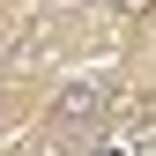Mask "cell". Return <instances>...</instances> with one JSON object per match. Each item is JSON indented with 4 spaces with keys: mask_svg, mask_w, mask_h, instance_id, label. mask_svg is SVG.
Wrapping results in <instances>:
<instances>
[{
    "mask_svg": "<svg viewBox=\"0 0 156 156\" xmlns=\"http://www.w3.org/2000/svg\"><path fill=\"white\" fill-rule=\"evenodd\" d=\"M104 112H112V82L104 74H74V82H60V97H52V134H89Z\"/></svg>",
    "mask_w": 156,
    "mask_h": 156,
    "instance_id": "6da1fadb",
    "label": "cell"
},
{
    "mask_svg": "<svg viewBox=\"0 0 156 156\" xmlns=\"http://www.w3.org/2000/svg\"><path fill=\"white\" fill-rule=\"evenodd\" d=\"M112 134L134 141V149H149V141H156V89H149V97H126L119 119H112Z\"/></svg>",
    "mask_w": 156,
    "mask_h": 156,
    "instance_id": "7a4b0ae2",
    "label": "cell"
},
{
    "mask_svg": "<svg viewBox=\"0 0 156 156\" xmlns=\"http://www.w3.org/2000/svg\"><path fill=\"white\" fill-rule=\"evenodd\" d=\"M112 8H119V15H149V0H112Z\"/></svg>",
    "mask_w": 156,
    "mask_h": 156,
    "instance_id": "3957f363",
    "label": "cell"
},
{
    "mask_svg": "<svg viewBox=\"0 0 156 156\" xmlns=\"http://www.w3.org/2000/svg\"><path fill=\"white\" fill-rule=\"evenodd\" d=\"M149 156H156V141H149Z\"/></svg>",
    "mask_w": 156,
    "mask_h": 156,
    "instance_id": "277c9868",
    "label": "cell"
}]
</instances>
